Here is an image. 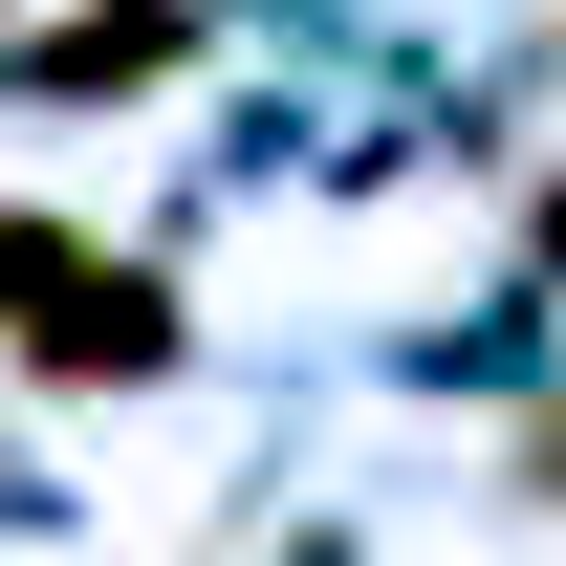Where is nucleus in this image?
Segmentation results:
<instances>
[{
	"label": "nucleus",
	"instance_id": "nucleus-1",
	"mask_svg": "<svg viewBox=\"0 0 566 566\" xmlns=\"http://www.w3.org/2000/svg\"><path fill=\"white\" fill-rule=\"evenodd\" d=\"M22 370H44V392H109V370H175V283H153V262H87V283H44V327H22Z\"/></svg>",
	"mask_w": 566,
	"mask_h": 566
},
{
	"label": "nucleus",
	"instance_id": "nucleus-2",
	"mask_svg": "<svg viewBox=\"0 0 566 566\" xmlns=\"http://www.w3.org/2000/svg\"><path fill=\"white\" fill-rule=\"evenodd\" d=\"M132 66H175V22H153V0H132V22H66V44H44V87H132Z\"/></svg>",
	"mask_w": 566,
	"mask_h": 566
},
{
	"label": "nucleus",
	"instance_id": "nucleus-3",
	"mask_svg": "<svg viewBox=\"0 0 566 566\" xmlns=\"http://www.w3.org/2000/svg\"><path fill=\"white\" fill-rule=\"evenodd\" d=\"M22 283H87V240H66V218H0V349H22V327H44V305H22Z\"/></svg>",
	"mask_w": 566,
	"mask_h": 566
},
{
	"label": "nucleus",
	"instance_id": "nucleus-4",
	"mask_svg": "<svg viewBox=\"0 0 566 566\" xmlns=\"http://www.w3.org/2000/svg\"><path fill=\"white\" fill-rule=\"evenodd\" d=\"M523 458H545V501H566V415H545V436H523Z\"/></svg>",
	"mask_w": 566,
	"mask_h": 566
}]
</instances>
